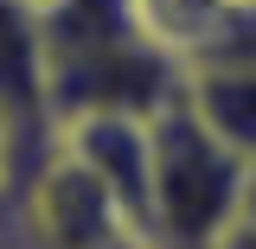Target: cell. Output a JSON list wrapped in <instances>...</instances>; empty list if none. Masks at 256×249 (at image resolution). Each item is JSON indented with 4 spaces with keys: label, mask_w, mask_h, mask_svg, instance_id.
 <instances>
[{
    "label": "cell",
    "mask_w": 256,
    "mask_h": 249,
    "mask_svg": "<svg viewBox=\"0 0 256 249\" xmlns=\"http://www.w3.org/2000/svg\"><path fill=\"white\" fill-rule=\"evenodd\" d=\"M58 147L96 186L116 198L141 237H148V115H128V109H96V115H70L58 122Z\"/></svg>",
    "instance_id": "cell-4"
},
{
    "label": "cell",
    "mask_w": 256,
    "mask_h": 249,
    "mask_svg": "<svg viewBox=\"0 0 256 249\" xmlns=\"http://www.w3.org/2000/svg\"><path fill=\"white\" fill-rule=\"evenodd\" d=\"M180 96L230 154L256 160V64H192Z\"/></svg>",
    "instance_id": "cell-5"
},
{
    "label": "cell",
    "mask_w": 256,
    "mask_h": 249,
    "mask_svg": "<svg viewBox=\"0 0 256 249\" xmlns=\"http://www.w3.org/2000/svg\"><path fill=\"white\" fill-rule=\"evenodd\" d=\"M102 249H154V243H141V237H122V243H102Z\"/></svg>",
    "instance_id": "cell-9"
},
{
    "label": "cell",
    "mask_w": 256,
    "mask_h": 249,
    "mask_svg": "<svg viewBox=\"0 0 256 249\" xmlns=\"http://www.w3.org/2000/svg\"><path fill=\"white\" fill-rule=\"evenodd\" d=\"M212 249H256V218H237V224H230V230H224Z\"/></svg>",
    "instance_id": "cell-7"
},
{
    "label": "cell",
    "mask_w": 256,
    "mask_h": 249,
    "mask_svg": "<svg viewBox=\"0 0 256 249\" xmlns=\"http://www.w3.org/2000/svg\"><path fill=\"white\" fill-rule=\"evenodd\" d=\"M250 160L230 154L212 128L166 96L148 115V243L154 249H212L244 218Z\"/></svg>",
    "instance_id": "cell-2"
},
{
    "label": "cell",
    "mask_w": 256,
    "mask_h": 249,
    "mask_svg": "<svg viewBox=\"0 0 256 249\" xmlns=\"http://www.w3.org/2000/svg\"><path fill=\"white\" fill-rule=\"evenodd\" d=\"M244 218H256V160H250V186H244Z\"/></svg>",
    "instance_id": "cell-8"
},
{
    "label": "cell",
    "mask_w": 256,
    "mask_h": 249,
    "mask_svg": "<svg viewBox=\"0 0 256 249\" xmlns=\"http://www.w3.org/2000/svg\"><path fill=\"white\" fill-rule=\"evenodd\" d=\"M0 211H13V134L0 122Z\"/></svg>",
    "instance_id": "cell-6"
},
{
    "label": "cell",
    "mask_w": 256,
    "mask_h": 249,
    "mask_svg": "<svg viewBox=\"0 0 256 249\" xmlns=\"http://www.w3.org/2000/svg\"><path fill=\"white\" fill-rule=\"evenodd\" d=\"M26 6H38V0H26Z\"/></svg>",
    "instance_id": "cell-10"
},
{
    "label": "cell",
    "mask_w": 256,
    "mask_h": 249,
    "mask_svg": "<svg viewBox=\"0 0 256 249\" xmlns=\"http://www.w3.org/2000/svg\"><path fill=\"white\" fill-rule=\"evenodd\" d=\"M38 51L58 122L96 109L154 115L166 96H180L186 77L148 38L134 0H38Z\"/></svg>",
    "instance_id": "cell-1"
},
{
    "label": "cell",
    "mask_w": 256,
    "mask_h": 249,
    "mask_svg": "<svg viewBox=\"0 0 256 249\" xmlns=\"http://www.w3.org/2000/svg\"><path fill=\"white\" fill-rule=\"evenodd\" d=\"M0 122L13 134V198L58 147V115L45 96V51H38V6L0 0Z\"/></svg>",
    "instance_id": "cell-3"
}]
</instances>
